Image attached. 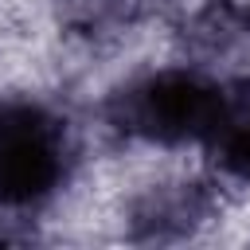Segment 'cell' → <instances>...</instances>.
<instances>
[{
  "mask_svg": "<svg viewBox=\"0 0 250 250\" xmlns=\"http://www.w3.org/2000/svg\"><path fill=\"white\" fill-rule=\"evenodd\" d=\"M215 164L238 180H250V94H227L215 129L203 141Z\"/></svg>",
  "mask_w": 250,
  "mask_h": 250,
  "instance_id": "cell-3",
  "label": "cell"
},
{
  "mask_svg": "<svg viewBox=\"0 0 250 250\" xmlns=\"http://www.w3.org/2000/svg\"><path fill=\"white\" fill-rule=\"evenodd\" d=\"M227 90L195 70H156L125 86L109 113L113 125L129 137L156 141V145H188L207 141L219 121Z\"/></svg>",
  "mask_w": 250,
  "mask_h": 250,
  "instance_id": "cell-1",
  "label": "cell"
},
{
  "mask_svg": "<svg viewBox=\"0 0 250 250\" xmlns=\"http://www.w3.org/2000/svg\"><path fill=\"white\" fill-rule=\"evenodd\" d=\"M66 4V16L78 23V27H109L113 20H121V12H125V0H62Z\"/></svg>",
  "mask_w": 250,
  "mask_h": 250,
  "instance_id": "cell-4",
  "label": "cell"
},
{
  "mask_svg": "<svg viewBox=\"0 0 250 250\" xmlns=\"http://www.w3.org/2000/svg\"><path fill=\"white\" fill-rule=\"evenodd\" d=\"M70 160L66 121L39 102H0V207H31L47 199Z\"/></svg>",
  "mask_w": 250,
  "mask_h": 250,
  "instance_id": "cell-2",
  "label": "cell"
}]
</instances>
